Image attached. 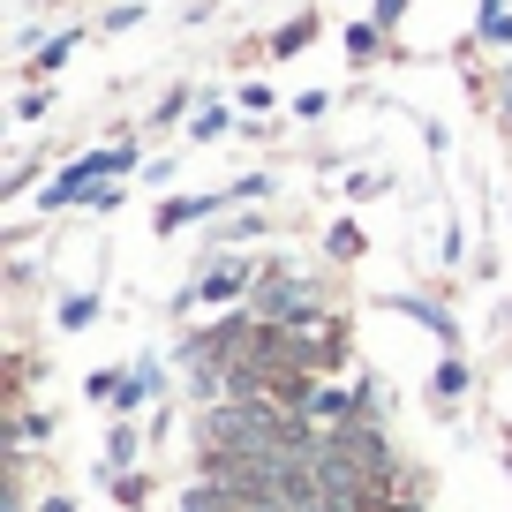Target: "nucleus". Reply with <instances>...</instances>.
I'll use <instances>...</instances> for the list:
<instances>
[{
	"label": "nucleus",
	"instance_id": "16",
	"mask_svg": "<svg viewBox=\"0 0 512 512\" xmlns=\"http://www.w3.org/2000/svg\"><path fill=\"white\" fill-rule=\"evenodd\" d=\"M264 196H272V174H241L234 181V204H264Z\"/></svg>",
	"mask_w": 512,
	"mask_h": 512
},
{
	"label": "nucleus",
	"instance_id": "17",
	"mask_svg": "<svg viewBox=\"0 0 512 512\" xmlns=\"http://www.w3.org/2000/svg\"><path fill=\"white\" fill-rule=\"evenodd\" d=\"M475 31H482V46H512V8H505V16H490V23H475Z\"/></svg>",
	"mask_w": 512,
	"mask_h": 512
},
{
	"label": "nucleus",
	"instance_id": "4",
	"mask_svg": "<svg viewBox=\"0 0 512 512\" xmlns=\"http://www.w3.org/2000/svg\"><path fill=\"white\" fill-rule=\"evenodd\" d=\"M377 309H392V317L422 324V332H430L445 354H460V317H452V309L437 302V294H377Z\"/></svg>",
	"mask_w": 512,
	"mask_h": 512
},
{
	"label": "nucleus",
	"instance_id": "2",
	"mask_svg": "<svg viewBox=\"0 0 512 512\" xmlns=\"http://www.w3.org/2000/svg\"><path fill=\"white\" fill-rule=\"evenodd\" d=\"M256 272L264 264H249L241 249H219V256H204V272L189 279V287L174 294V317H204V309H249V294H256Z\"/></svg>",
	"mask_w": 512,
	"mask_h": 512
},
{
	"label": "nucleus",
	"instance_id": "18",
	"mask_svg": "<svg viewBox=\"0 0 512 512\" xmlns=\"http://www.w3.org/2000/svg\"><path fill=\"white\" fill-rule=\"evenodd\" d=\"M309 31H317V23H309V16H302V23H287V31L272 38V53H294V46H309Z\"/></svg>",
	"mask_w": 512,
	"mask_h": 512
},
{
	"label": "nucleus",
	"instance_id": "1",
	"mask_svg": "<svg viewBox=\"0 0 512 512\" xmlns=\"http://www.w3.org/2000/svg\"><path fill=\"white\" fill-rule=\"evenodd\" d=\"M249 317L256 324H287V332H317V324H332V317H324V287L309 272H294V264H264V272H256Z\"/></svg>",
	"mask_w": 512,
	"mask_h": 512
},
{
	"label": "nucleus",
	"instance_id": "7",
	"mask_svg": "<svg viewBox=\"0 0 512 512\" xmlns=\"http://www.w3.org/2000/svg\"><path fill=\"white\" fill-rule=\"evenodd\" d=\"M128 467H144V430H136V422H113L106 445H98V482H121Z\"/></svg>",
	"mask_w": 512,
	"mask_h": 512
},
{
	"label": "nucleus",
	"instance_id": "12",
	"mask_svg": "<svg viewBox=\"0 0 512 512\" xmlns=\"http://www.w3.org/2000/svg\"><path fill=\"white\" fill-rule=\"evenodd\" d=\"M76 46H83V38H76V31H61V38H46V46H38V53H31V76H53V68H61V61H68V53H76Z\"/></svg>",
	"mask_w": 512,
	"mask_h": 512
},
{
	"label": "nucleus",
	"instance_id": "13",
	"mask_svg": "<svg viewBox=\"0 0 512 512\" xmlns=\"http://www.w3.org/2000/svg\"><path fill=\"white\" fill-rule=\"evenodd\" d=\"M324 249H332L339 264H354V256H362V226H354V219H339L332 234H324Z\"/></svg>",
	"mask_w": 512,
	"mask_h": 512
},
{
	"label": "nucleus",
	"instance_id": "9",
	"mask_svg": "<svg viewBox=\"0 0 512 512\" xmlns=\"http://www.w3.org/2000/svg\"><path fill=\"white\" fill-rule=\"evenodd\" d=\"M98 309H106V302H98V287H68L61 302H53V324L76 339V332H91V324H98Z\"/></svg>",
	"mask_w": 512,
	"mask_h": 512
},
{
	"label": "nucleus",
	"instance_id": "5",
	"mask_svg": "<svg viewBox=\"0 0 512 512\" xmlns=\"http://www.w3.org/2000/svg\"><path fill=\"white\" fill-rule=\"evenodd\" d=\"M211 211H234V189H204V196H166V204H159V219H151V234H159V241H174L181 226H204Z\"/></svg>",
	"mask_w": 512,
	"mask_h": 512
},
{
	"label": "nucleus",
	"instance_id": "10",
	"mask_svg": "<svg viewBox=\"0 0 512 512\" xmlns=\"http://www.w3.org/2000/svg\"><path fill=\"white\" fill-rule=\"evenodd\" d=\"M113 490V505L121 512H151V497H159V482H151V467H128L121 482H106Z\"/></svg>",
	"mask_w": 512,
	"mask_h": 512
},
{
	"label": "nucleus",
	"instance_id": "21",
	"mask_svg": "<svg viewBox=\"0 0 512 512\" xmlns=\"http://www.w3.org/2000/svg\"><path fill=\"white\" fill-rule=\"evenodd\" d=\"M38 512H76V497H68V490H53V497H38Z\"/></svg>",
	"mask_w": 512,
	"mask_h": 512
},
{
	"label": "nucleus",
	"instance_id": "20",
	"mask_svg": "<svg viewBox=\"0 0 512 512\" xmlns=\"http://www.w3.org/2000/svg\"><path fill=\"white\" fill-rule=\"evenodd\" d=\"M400 16H407V0H377V16H369V23H377V31H392Z\"/></svg>",
	"mask_w": 512,
	"mask_h": 512
},
{
	"label": "nucleus",
	"instance_id": "8",
	"mask_svg": "<svg viewBox=\"0 0 512 512\" xmlns=\"http://www.w3.org/2000/svg\"><path fill=\"white\" fill-rule=\"evenodd\" d=\"M264 234H272V219H264V211H241V204H234V219H226V226H211V234H204V249L219 256V249H241V241H264Z\"/></svg>",
	"mask_w": 512,
	"mask_h": 512
},
{
	"label": "nucleus",
	"instance_id": "6",
	"mask_svg": "<svg viewBox=\"0 0 512 512\" xmlns=\"http://www.w3.org/2000/svg\"><path fill=\"white\" fill-rule=\"evenodd\" d=\"M467 392H475V369H467V354H437V369H430V407L452 422Z\"/></svg>",
	"mask_w": 512,
	"mask_h": 512
},
{
	"label": "nucleus",
	"instance_id": "11",
	"mask_svg": "<svg viewBox=\"0 0 512 512\" xmlns=\"http://www.w3.org/2000/svg\"><path fill=\"white\" fill-rule=\"evenodd\" d=\"M8 430H16V452H31V445H46L53 415H46V407H31V400H16V422H8Z\"/></svg>",
	"mask_w": 512,
	"mask_h": 512
},
{
	"label": "nucleus",
	"instance_id": "15",
	"mask_svg": "<svg viewBox=\"0 0 512 512\" xmlns=\"http://www.w3.org/2000/svg\"><path fill=\"white\" fill-rule=\"evenodd\" d=\"M377 46H384V31H377V23H354V31H347V61H369Z\"/></svg>",
	"mask_w": 512,
	"mask_h": 512
},
{
	"label": "nucleus",
	"instance_id": "3",
	"mask_svg": "<svg viewBox=\"0 0 512 512\" xmlns=\"http://www.w3.org/2000/svg\"><path fill=\"white\" fill-rule=\"evenodd\" d=\"M128 166H136V144H128V136H121V144H98V151H83V159H68L61 174L38 189V204H46V211H83L113 174H128Z\"/></svg>",
	"mask_w": 512,
	"mask_h": 512
},
{
	"label": "nucleus",
	"instance_id": "19",
	"mask_svg": "<svg viewBox=\"0 0 512 512\" xmlns=\"http://www.w3.org/2000/svg\"><path fill=\"white\" fill-rule=\"evenodd\" d=\"M166 430H174V407H151V422H144V437H151V445H166Z\"/></svg>",
	"mask_w": 512,
	"mask_h": 512
},
{
	"label": "nucleus",
	"instance_id": "14",
	"mask_svg": "<svg viewBox=\"0 0 512 512\" xmlns=\"http://www.w3.org/2000/svg\"><path fill=\"white\" fill-rule=\"evenodd\" d=\"M189 136H196V144L226 136V106H196V113H189Z\"/></svg>",
	"mask_w": 512,
	"mask_h": 512
}]
</instances>
